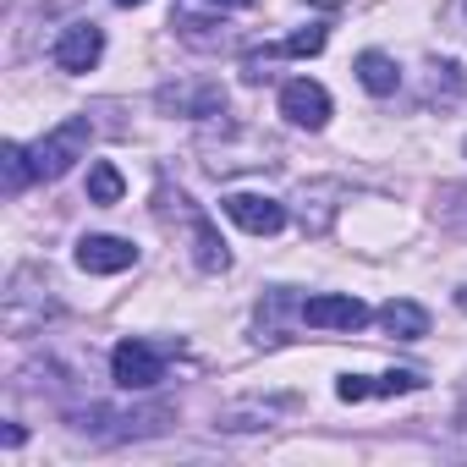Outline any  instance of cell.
I'll list each match as a JSON object with an SVG mask.
<instances>
[{
    "mask_svg": "<svg viewBox=\"0 0 467 467\" xmlns=\"http://www.w3.org/2000/svg\"><path fill=\"white\" fill-rule=\"evenodd\" d=\"M176 423V412L171 407H132V412H121V407H83V412H72V429L78 434H88V440H149V434H165Z\"/></svg>",
    "mask_w": 467,
    "mask_h": 467,
    "instance_id": "6da1fadb",
    "label": "cell"
},
{
    "mask_svg": "<svg viewBox=\"0 0 467 467\" xmlns=\"http://www.w3.org/2000/svg\"><path fill=\"white\" fill-rule=\"evenodd\" d=\"M88 143H94V121L88 116H67L61 127H50L34 149H28V160H34V176L39 182H56V176H67L83 154H88Z\"/></svg>",
    "mask_w": 467,
    "mask_h": 467,
    "instance_id": "7a4b0ae2",
    "label": "cell"
},
{
    "mask_svg": "<svg viewBox=\"0 0 467 467\" xmlns=\"http://www.w3.org/2000/svg\"><path fill=\"white\" fill-rule=\"evenodd\" d=\"M165 363H171L165 347H154V341H143V336H127V341H116V352H110V379H116L121 390H154V385L165 379Z\"/></svg>",
    "mask_w": 467,
    "mask_h": 467,
    "instance_id": "3957f363",
    "label": "cell"
},
{
    "mask_svg": "<svg viewBox=\"0 0 467 467\" xmlns=\"http://www.w3.org/2000/svg\"><path fill=\"white\" fill-rule=\"evenodd\" d=\"M303 325L308 330H363L368 303H358L352 292H319V297L303 303Z\"/></svg>",
    "mask_w": 467,
    "mask_h": 467,
    "instance_id": "277c9868",
    "label": "cell"
},
{
    "mask_svg": "<svg viewBox=\"0 0 467 467\" xmlns=\"http://www.w3.org/2000/svg\"><path fill=\"white\" fill-rule=\"evenodd\" d=\"M220 209L237 220L243 231H254V237H275V231L286 225V203L281 198H265V192H225Z\"/></svg>",
    "mask_w": 467,
    "mask_h": 467,
    "instance_id": "5b68a950",
    "label": "cell"
},
{
    "mask_svg": "<svg viewBox=\"0 0 467 467\" xmlns=\"http://www.w3.org/2000/svg\"><path fill=\"white\" fill-rule=\"evenodd\" d=\"M281 116H286L292 127H303V132H319V127L330 121V94H325V83L292 78V83L281 88Z\"/></svg>",
    "mask_w": 467,
    "mask_h": 467,
    "instance_id": "8992f818",
    "label": "cell"
},
{
    "mask_svg": "<svg viewBox=\"0 0 467 467\" xmlns=\"http://www.w3.org/2000/svg\"><path fill=\"white\" fill-rule=\"evenodd\" d=\"M50 56H56L61 72H94L99 56H105V28H94V23H72V28H61V39H56Z\"/></svg>",
    "mask_w": 467,
    "mask_h": 467,
    "instance_id": "52a82bcc",
    "label": "cell"
},
{
    "mask_svg": "<svg viewBox=\"0 0 467 467\" xmlns=\"http://www.w3.org/2000/svg\"><path fill=\"white\" fill-rule=\"evenodd\" d=\"M132 265H138V248L127 237H105V231H94V237L78 243V270H88V275H121Z\"/></svg>",
    "mask_w": 467,
    "mask_h": 467,
    "instance_id": "ba28073f",
    "label": "cell"
},
{
    "mask_svg": "<svg viewBox=\"0 0 467 467\" xmlns=\"http://www.w3.org/2000/svg\"><path fill=\"white\" fill-rule=\"evenodd\" d=\"M160 110H176V116H220L225 110V88L220 83H165L160 88Z\"/></svg>",
    "mask_w": 467,
    "mask_h": 467,
    "instance_id": "9c48e42d",
    "label": "cell"
},
{
    "mask_svg": "<svg viewBox=\"0 0 467 467\" xmlns=\"http://www.w3.org/2000/svg\"><path fill=\"white\" fill-rule=\"evenodd\" d=\"M330 198H341V182H308L297 192V220H303L308 237H325V231H330V220H336V203Z\"/></svg>",
    "mask_w": 467,
    "mask_h": 467,
    "instance_id": "30bf717a",
    "label": "cell"
},
{
    "mask_svg": "<svg viewBox=\"0 0 467 467\" xmlns=\"http://www.w3.org/2000/svg\"><path fill=\"white\" fill-rule=\"evenodd\" d=\"M171 23H176V34H182L192 50H220V45H225V17H214V12H198L192 0H182Z\"/></svg>",
    "mask_w": 467,
    "mask_h": 467,
    "instance_id": "8fae6325",
    "label": "cell"
},
{
    "mask_svg": "<svg viewBox=\"0 0 467 467\" xmlns=\"http://www.w3.org/2000/svg\"><path fill=\"white\" fill-rule=\"evenodd\" d=\"M352 72H358V83H363V88H368L374 99H390V94L401 88V67H396V61L385 56V50H363Z\"/></svg>",
    "mask_w": 467,
    "mask_h": 467,
    "instance_id": "7c38bea8",
    "label": "cell"
},
{
    "mask_svg": "<svg viewBox=\"0 0 467 467\" xmlns=\"http://www.w3.org/2000/svg\"><path fill=\"white\" fill-rule=\"evenodd\" d=\"M379 325H385V336H396V341H423V336H429V314H423L418 303H407V297H390V303L379 308Z\"/></svg>",
    "mask_w": 467,
    "mask_h": 467,
    "instance_id": "4fadbf2b",
    "label": "cell"
},
{
    "mask_svg": "<svg viewBox=\"0 0 467 467\" xmlns=\"http://www.w3.org/2000/svg\"><path fill=\"white\" fill-rule=\"evenodd\" d=\"M192 265L209 270V275L231 270V254H225V243H220V231H214L203 214H192Z\"/></svg>",
    "mask_w": 467,
    "mask_h": 467,
    "instance_id": "5bb4252c",
    "label": "cell"
},
{
    "mask_svg": "<svg viewBox=\"0 0 467 467\" xmlns=\"http://www.w3.org/2000/svg\"><path fill=\"white\" fill-rule=\"evenodd\" d=\"M0 176H6V192H12V198H17L28 182H39V176H34V160H28L23 143H0Z\"/></svg>",
    "mask_w": 467,
    "mask_h": 467,
    "instance_id": "9a60e30c",
    "label": "cell"
},
{
    "mask_svg": "<svg viewBox=\"0 0 467 467\" xmlns=\"http://www.w3.org/2000/svg\"><path fill=\"white\" fill-rule=\"evenodd\" d=\"M121 192H127V182H121V171L110 160L88 165V203H121Z\"/></svg>",
    "mask_w": 467,
    "mask_h": 467,
    "instance_id": "2e32d148",
    "label": "cell"
},
{
    "mask_svg": "<svg viewBox=\"0 0 467 467\" xmlns=\"http://www.w3.org/2000/svg\"><path fill=\"white\" fill-rule=\"evenodd\" d=\"M434 214H440V225H451V231H467V187L456 182V187H440V203H434Z\"/></svg>",
    "mask_w": 467,
    "mask_h": 467,
    "instance_id": "e0dca14e",
    "label": "cell"
},
{
    "mask_svg": "<svg viewBox=\"0 0 467 467\" xmlns=\"http://www.w3.org/2000/svg\"><path fill=\"white\" fill-rule=\"evenodd\" d=\"M325 45H330V34H325L319 23H308V28H297V34H292V39H286L275 56H292V61H303V56H319Z\"/></svg>",
    "mask_w": 467,
    "mask_h": 467,
    "instance_id": "ac0fdd59",
    "label": "cell"
},
{
    "mask_svg": "<svg viewBox=\"0 0 467 467\" xmlns=\"http://www.w3.org/2000/svg\"><path fill=\"white\" fill-rule=\"evenodd\" d=\"M412 390H423V374L418 368H390V374L374 379V396H412Z\"/></svg>",
    "mask_w": 467,
    "mask_h": 467,
    "instance_id": "d6986e66",
    "label": "cell"
},
{
    "mask_svg": "<svg viewBox=\"0 0 467 467\" xmlns=\"http://www.w3.org/2000/svg\"><path fill=\"white\" fill-rule=\"evenodd\" d=\"M445 451H451V456H462V462H467V423H456V434H451V440H445Z\"/></svg>",
    "mask_w": 467,
    "mask_h": 467,
    "instance_id": "ffe728a7",
    "label": "cell"
},
{
    "mask_svg": "<svg viewBox=\"0 0 467 467\" xmlns=\"http://www.w3.org/2000/svg\"><path fill=\"white\" fill-rule=\"evenodd\" d=\"M456 308H462V314H467V286H462V292H456Z\"/></svg>",
    "mask_w": 467,
    "mask_h": 467,
    "instance_id": "44dd1931",
    "label": "cell"
},
{
    "mask_svg": "<svg viewBox=\"0 0 467 467\" xmlns=\"http://www.w3.org/2000/svg\"><path fill=\"white\" fill-rule=\"evenodd\" d=\"M225 6H243V12H248V6H254V0H225Z\"/></svg>",
    "mask_w": 467,
    "mask_h": 467,
    "instance_id": "7402d4cb",
    "label": "cell"
},
{
    "mask_svg": "<svg viewBox=\"0 0 467 467\" xmlns=\"http://www.w3.org/2000/svg\"><path fill=\"white\" fill-rule=\"evenodd\" d=\"M314 6H347V0H314Z\"/></svg>",
    "mask_w": 467,
    "mask_h": 467,
    "instance_id": "603a6c76",
    "label": "cell"
},
{
    "mask_svg": "<svg viewBox=\"0 0 467 467\" xmlns=\"http://www.w3.org/2000/svg\"><path fill=\"white\" fill-rule=\"evenodd\" d=\"M116 6H143V0H116Z\"/></svg>",
    "mask_w": 467,
    "mask_h": 467,
    "instance_id": "cb8c5ba5",
    "label": "cell"
},
{
    "mask_svg": "<svg viewBox=\"0 0 467 467\" xmlns=\"http://www.w3.org/2000/svg\"><path fill=\"white\" fill-rule=\"evenodd\" d=\"M462 154H467V143H462Z\"/></svg>",
    "mask_w": 467,
    "mask_h": 467,
    "instance_id": "d4e9b609",
    "label": "cell"
}]
</instances>
